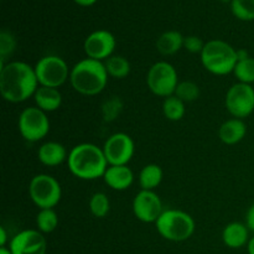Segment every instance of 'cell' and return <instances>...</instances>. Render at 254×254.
<instances>
[{"label":"cell","mask_w":254,"mask_h":254,"mask_svg":"<svg viewBox=\"0 0 254 254\" xmlns=\"http://www.w3.org/2000/svg\"><path fill=\"white\" fill-rule=\"evenodd\" d=\"M39 86L35 68L26 62L12 61L0 66V92L9 103L27 101Z\"/></svg>","instance_id":"cell-1"},{"label":"cell","mask_w":254,"mask_h":254,"mask_svg":"<svg viewBox=\"0 0 254 254\" xmlns=\"http://www.w3.org/2000/svg\"><path fill=\"white\" fill-rule=\"evenodd\" d=\"M67 166L77 179L89 181L103 178L109 165L103 149L96 144L82 143L71 149L67 158Z\"/></svg>","instance_id":"cell-2"},{"label":"cell","mask_w":254,"mask_h":254,"mask_svg":"<svg viewBox=\"0 0 254 254\" xmlns=\"http://www.w3.org/2000/svg\"><path fill=\"white\" fill-rule=\"evenodd\" d=\"M108 72L104 62L93 59H83L71 68L69 82L77 93L82 96H97L108 83Z\"/></svg>","instance_id":"cell-3"},{"label":"cell","mask_w":254,"mask_h":254,"mask_svg":"<svg viewBox=\"0 0 254 254\" xmlns=\"http://www.w3.org/2000/svg\"><path fill=\"white\" fill-rule=\"evenodd\" d=\"M201 64L216 76L233 73L238 62L237 50L223 40H210L201 52Z\"/></svg>","instance_id":"cell-4"},{"label":"cell","mask_w":254,"mask_h":254,"mask_svg":"<svg viewBox=\"0 0 254 254\" xmlns=\"http://www.w3.org/2000/svg\"><path fill=\"white\" fill-rule=\"evenodd\" d=\"M156 231L165 240L184 242L195 232V221L188 212L181 210H166L155 222Z\"/></svg>","instance_id":"cell-5"},{"label":"cell","mask_w":254,"mask_h":254,"mask_svg":"<svg viewBox=\"0 0 254 254\" xmlns=\"http://www.w3.org/2000/svg\"><path fill=\"white\" fill-rule=\"evenodd\" d=\"M29 195L34 205L37 206L40 210L54 208L61 201L62 189L54 176L39 174L30 181Z\"/></svg>","instance_id":"cell-6"},{"label":"cell","mask_w":254,"mask_h":254,"mask_svg":"<svg viewBox=\"0 0 254 254\" xmlns=\"http://www.w3.org/2000/svg\"><path fill=\"white\" fill-rule=\"evenodd\" d=\"M35 73L40 86L60 88L69 79L71 69L62 57L47 55L41 57L35 64Z\"/></svg>","instance_id":"cell-7"},{"label":"cell","mask_w":254,"mask_h":254,"mask_svg":"<svg viewBox=\"0 0 254 254\" xmlns=\"http://www.w3.org/2000/svg\"><path fill=\"white\" fill-rule=\"evenodd\" d=\"M179 84L178 71L166 61L155 62L146 74V86L149 91L161 98L173 96Z\"/></svg>","instance_id":"cell-8"},{"label":"cell","mask_w":254,"mask_h":254,"mask_svg":"<svg viewBox=\"0 0 254 254\" xmlns=\"http://www.w3.org/2000/svg\"><path fill=\"white\" fill-rule=\"evenodd\" d=\"M17 128L25 140L36 143L46 138L50 131V119L47 114L37 107H29L20 113Z\"/></svg>","instance_id":"cell-9"},{"label":"cell","mask_w":254,"mask_h":254,"mask_svg":"<svg viewBox=\"0 0 254 254\" xmlns=\"http://www.w3.org/2000/svg\"><path fill=\"white\" fill-rule=\"evenodd\" d=\"M226 109L233 118H248L254 112V88L252 84L237 83L228 88L225 98Z\"/></svg>","instance_id":"cell-10"},{"label":"cell","mask_w":254,"mask_h":254,"mask_svg":"<svg viewBox=\"0 0 254 254\" xmlns=\"http://www.w3.org/2000/svg\"><path fill=\"white\" fill-rule=\"evenodd\" d=\"M102 149L108 165H128L135 153V144L128 134L114 133L107 139Z\"/></svg>","instance_id":"cell-11"},{"label":"cell","mask_w":254,"mask_h":254,"mask_svg":"<svg viewBox=\"0 0 254 254\" xmlns=\"http://www.w3.org/2000/svg\"><path fill=\"white\" fill-rule=\"evenodd\" d=\"M163 201L155 191L140 190L133 200V213L143 223H155L160 217Z\"/></svg>","instance_id":"cell-12"},{"label":"cell","mask_w":254,"mask_h":254,"mask_svg":"<svg viewBox=\"0 0 254 254\" xmlns=\"http://www.w3.org/2000/svg\"><path fill=\"white\" fill-rule=\"evenodd\" d=\"M117 41L114 35L108 30H96L86 37L83 44L84 54L88 59L104 62L113 56Z\"/></svg>","instance_id":"cell-13"},{"label":"cell","mask_w":254,"mask_h":254,"mask_svg":"<svg viewBox=\"0 0 254 254\" xmlns=\"http://www.w3.org/2000/svg\"><path fill=\"white\" fill-rule=\"evenodd\" d=\"M12 254H46L47 242L39 230H24L10 241Z\"/></svg>","instance_id":"cell-14"},{"label":"cell","mask_w":254,"mask_h":254,"mask_svg":"<svg viewBox=\"0 0 254 254\" xmlns=\"http://www.w3.org/2000/svg\"><path fill=\"white\" fill-rule=\"evenodd\" d=\"M107 186L116 191H124L134 183V174L128 165H109L103 175Z\"/></svg>","instance_id":"cell-15"},{"label":"cell","mask_w":254,"mask_h":254,"mask_svg":"<svg viewBox=\"0 0 254 254\" xmlns=\"http://www.w3.org/2000/svg\"><path fill=\"white\" fill-rule=\"evenodd\" d=\"M37 158L42 165L55 168V166H59L67 161L68 153L62 144L57 143V141H47L39 148Z\"/></svg>","instance_id":"cell-16"},{"label":"cell","mask_w":254,"mask_h":254,"mask_svg":"<svg viewBox=\"0 0 254 254\" xmlns=\"http://www.w3.org/2000/svg\"><path fill=\"white\" fill-rule=\"evenodd\" d=\"M250 240V230L246 223L231 222L222 231L223 243L232 250L245 247L246 245H248Z\"/></svg>","instance_id":"cell-17"},{"label":"cell","mask_w":254,"mask_h":254,"mask_svg":"<svg viewBox=\"0 0 254 254\" xmlns=\"http://www.w3.org/2000/svg\"><path fill=\"white\" fill-rule=\"evenodd\" d=\"M247 134V126L243 119L231 118L223 122L222 126L218 129V138L223 144L235 145L243 140Z\"/></svg>","instance_id":"cell-18"},{"label":"cell","mask_w":254,"mask_h":254,"mask_svg":"<svg viewBox=\"0 0 254 254\" xmlns=\"http://www.w3.org/2000/svg\"><path fill=\"white\" fill-rule=\"evenodd\" d=\"M34 101L37 108L44 111L45 113H49L57 111L61 107L62 94L59 88L39 86L34 94Z\"/></svg>","instance_id":"cell-19"},{"label":"cell","mask_w":254,"mask_h":254,"mask_svg":"<svg viewBox=\"0 0 254 254\" xmlns=\"http://www.w3.org/2000/svg\"><path fill=\"white\" fill-rule=\"evenodd\" d=\"M184 39L181 32L176 30H169L163 32L156 40V50L163 56H173L184 49Z\"/></svg>","instance_id":"cell-20"},{"label":"cell","mask_w":254,"mask_h":254,"mask_svg":"<svg viewBox=\"0 0 254 254\" xmlns=\"http://www.w3.org/2000/svg\"><path fill=\"white\" fill-rule=\"evenodd\" d=\"M164 178L163 169L158 164H148L139 174V185L141 190L154 191L161 184Z\"/></svg>","instance_id":"cell-21"},{"label":"cell","mask_w":254,"mask_h":254,"mask_svg":"<svg viewBox=\"0 0 254 254\" xmlns=\"http://www.w3.org/2000/svg\"><path fill=\"white\" fill-rule=\"evenodd\" d=\"M108 76L116 79H123L130 73V64L128 60L121 55H113L104 61Z\"/></svg>","instance_id":"cell-22"},{"label":"cell","mask_w":254,"mask_h":254,"mask_svg":"<svg viewBox=\"0 0 254 254\" xmlns=\"http://www.w3.org/2000/svg\"><path fill=\"white\" fill-rule=\"evenodd\" d=\"M163 113L168 121L179 122L184 118L186 113L185 103L180 98L173 94L164 99L163 102Z\"/></svg>","instance_id":"cell-23"},{"label":"cell","mask_w":254,"mask_h":254,"mask_svg":"<svg viewBox=\"0 0 254 254\" xmlns=\"http://www.w3.org/2000/svg\"><path fill=\"white\" fill-rule=\"evenodd\" d=\"M59 216L54 208L40 210L36 216V227L41 233H51L59 226Z\"/></svg>","instance_id":"cell-24"},{"label":"cell","mask_w":254,"mask_h":254,"mask_svg":"<svg viewBox=\"0 0 254 254\" xmlns=\"http://www.w3.org/2000/svg\"><path fill=\"white\" fill-rule=\"evenodd\" d=\"M233 74L240 83H254V57L238 60Z\"/></svg>","instance_id":"cell-25"},{"label":"cell","mask_w":254,"mask_h":254,"mask_svg":"<svg viewBox=\"0 0 254 254\" xmlns=\"http://www.w3.org/2000/svg\"><path fill=\"white\" fill-rule=\"evenodd\" d=\"M111 210V202L104 192H96L89 198V211L97 218H104Z\"/></svg>","instance_id":"cell-26"},{"label":"cell","mask_w":254,"mask_h":254,"mask_svg":"<svg viewBox=\"0 0 254 254\" xmlns=\"http://www.w3.org/2000/svg\"><path fill=\"white\" fill-rule=\"evenodd\" d=\"M175 94L184 103H191L200 97V87L192 81H181L176 87Z\"/></svg>","instance_id":"cell-27"},{"label":"cell","mask_w":254,"mask_h":254,"mask_svg":"<svg viewBox=\"0 0 254 254\" xmlns=\"http://www.w3.org/2000/svg\"><path fill=\"white\" fill-rule=\"evenodd\" d=\"M232 14L242 21L254 20V0H233L231 2Z\"/></svg>","instance_id":"cell-28"},{"label":"cell","mask_w":254,"mask_h":254,"mask_svg":"<svg viewBox=\"0 0 254 254\" xmlns=\"http://www.w3.org/2000/svg\"><path fill=\"white\" fill-rule=\"evenodd\" d=\"M122 111H123V102L119 97H111L102 104V117L107 123L116 121L121 116Z\"/></svg>","instance_id":"cell-29"},{"label":"cell","mask_w":254,"mask_h":254,"mask_svg":"<svg viewBox=\"0 0 254 254\" xmlns=\"http://www.w3.org/2000/svg\"><path fill=\"white\" fill-rule=\"evenodd\" d=\"M16 49V39L7 30L0 31V64H5V60L14 54Z\"/></svg>","instance_id":"cell-30"},{"label":"cell","mask_w":254,"mask_h":254,"mask_svg":"<svg viewBox=\"0 0 254 254\" xmlns=\"http://www.w3.org/2000/svg\"><path fill=\"white\" fill-rule=\"evenodd\" d=\"M205 44L206 42H203L200 37L195 36V35H190V36H186L184 39V49L190 52V54L201 55L203 47H205Z\"/></svg>","instance_id":"cell-31"},{"label":"cell","mask_w":254,"mask_h":254,"mask_svg":"<svg viewBox=\"0 0 254 254\" xmlns=\"http://www.w3.org/2000/svg\"><path fill=\"white\" fill-rule=\"evenodd\" d=\"M246 225H247L248 230L252 231L254 233V203L247 211V215H246Z\"/></svg>","instance_id":"cell-32"},{"label":"cell","mask_w":254,"mask_h":254,"mask_svg":"<svg viewBox=\"0 0 254 254\" xmlns=\"http://www.w3.org/2000/svg\"><path fill=\"white\" fill-rule=\"evenodd\" d=\"M7 233L4 227H0V247H6Z\"/></svg>","instance_id":"cell-33"},{"label":"cell","mask_w":254,"mask_h":254,"mask_svg":"<svg viewBox=\"0 0 254 254\" xmlns=\"http://www.w3.org/2000/svg\"><path fill=\"white\" fill-rule=\"evenodd\" d=\"M73 1L76 2V4L81 5V6H91V5H93L97 0H73Z\"/></svg>","instance_id":"cell-34"},{"label":"cell","mask_w":254,"mask_h":254,"mask_svg":"<svg viewBox=\"0 0 254 254\" xmlns=\"http://www.w3.org/2000/svg\"><path fill=\"white\" fill-rule=\"evenodd\" d=\"M248 254H254V236L248 242Z\"/></svg>","instance_id":"cell-35"},{"label":"cell","mask_w":254,"mask_h":254,"mask_svg":"<svg viewBox=\"0 0 254 254\" xmlns=\"http://www.w3.org/2000/svg\"><path fill=\"white\" fill-rule=\"evenodd\" d=\"M0 254H12L7 247H0Z\"/></svg>","instance_id":"cell-36"},{"label":"cell","mask_w":254,"mask_h":254,"mask_svg":"<svg viewBox=\"0 0 254 254\" xmlns=\"http://www.w3.org/2000/svg\"><path fill=\"white\" fill-rule=\"evenodd\" d=\"M221 1H222V2H232L233 0H221Z\"/></svg>","instance_id":"cell-37"}]
</instances>
